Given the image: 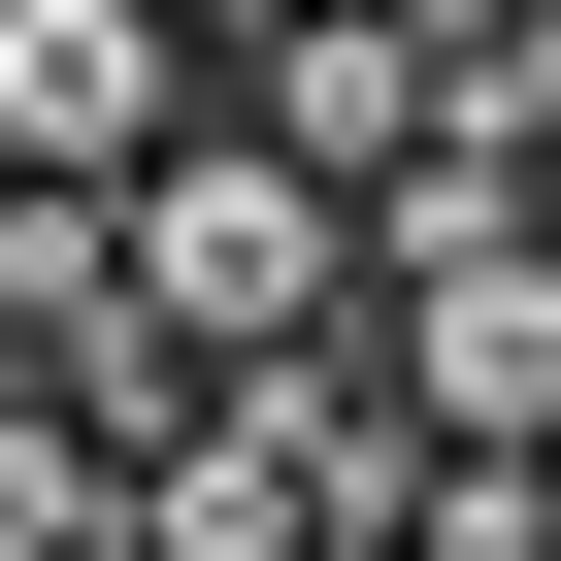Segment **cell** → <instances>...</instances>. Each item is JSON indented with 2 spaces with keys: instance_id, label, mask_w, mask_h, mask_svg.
<instances>
[{
  "instance_id": "6da1fadb",
  "label": "cell",
  "mask_w": 561,
  "mask_h": 561,
  "mask_svg": "<svg viewBox=\"0 0 561 561\" xmlns=\"http://www.w3.org/2000/svg\"><path fill=\"white\" fill-rule=\"evenodd\" d=\"M198 133V0H0V198H133Z\"/></svg>"
},
{
  "instance_id": "7a4b0ae2",
  "label": "cell",
  "mask_w": 561,
  "mask_h": 561,
  "mask_svg": "<svg viewBox=\"0 0 561 561\" xmlns=\"http://www.w3.org/2000/svg\"><path fill=\"white\" fill-rule=\"evenodd\" d=\"M0 561H100V430L67 397H0Z\"/></svg>"
}]
</instances>
